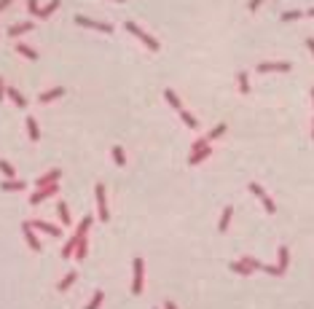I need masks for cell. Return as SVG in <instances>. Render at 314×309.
Segmentation results:
<instances>
[{"label": "cell", "mask_w": 314, "mask_h": 309, "mask_svg": "<svg viewBox=\"0 0 314 309\" xmlns=\"http://www.w3.org/2000/svg\"><path fill=\"white\" fill-rule=\"evenodd\" d=\"M124 27H127V33H132V35H135V38H137V41H140V43L145 46L148 51H153V54H156V51L161 49V43L156 41V38H153L151 33H145V30L140 27L137 22H124Z\"/></svg>", "instance_id": "obj_1"}, {"label": "cell", "mask_w": 314, "mask_h": 309, "mask_svg": "<svg viewBox=\"0 0 314 309\" xmlns=\"http://www.w3.org/2000/svg\"><path fill=\"white\" fill-rule=\"evenodd\" d=\"M94 202H97V218L102 223L111 221V210H108V194H105V183L94 185Z\"/></svg>", "instance_id": "obj_2"}, {"label": "cell", "mask_w": 314, "mask_h": 309, "mask_svg": "<svg viewBox=\"0 0 314 309\" xmlns=\"http://www.w3.org/2000/svg\"><path fill=\"white\" fill-rule=\"evenodd\" d=\"M143 288H145V261L135 258V261H132V293L140 296Z\"/></svg>", "instance_id": "obj_3"}, {"label": "cell", "mask_w": 314, "mask_h": 309, "mask_svg": "<svg viewBox=\"0 0 314 309\" xmlns=\"http://www.w3.org/2000/svg\"><path fill=\"white\" fill-rule=\"evenodd\" d=\"M22 234H25L30 250H35V253L43 250V242H41V237H38V229L33 226V221H22Z\"/></svg>", "instance_id": "obj_4"}, {"label": "cell", "mask_w": 314, "mask_h": 309, "mask_svg": "<svg viewBox=\"0 0 314 309\" xmlns=\"http://www.w3.org/2000/svg\"><path fill=\"white\" fill-rule=\"evenodd\" d=\"M247 188H250V194H253V196H258V199H261L263 210L269 213V215H274V213H277V204H274V199H271L269 194H266V188H263L261 183H250Z\"/></svg>", "instance_id": "obj_5"}, {"label": "cell", "mask_w": 314, "mask_h": 309, "mask_svg": "<svg viewBox=\"0 0 314 309\" xmlns=\"http://www.w3.org/2000/svg\"><path fill=\"white\" fill-rule=\"evenodd\" d=\"M75 25H81V27H89V30H97V33H105V35H113V25H108V22H97V19H89V17H81L78 14L75 17Z\"/></svg>", "instance_id": "obj_6"}, {"label": "cell", "mask_w": 314, "mask_h": 309, "mask_svg": "<svg viewBox=\"0 0 314 309\" xmlns=\"http://www.w3.org/2000/svg\"><path fill=\"white\" fill-rule=\"evenodd\" d=\"M59 194V183H54V185H46V188H38L33 196H30V204L33 207H38L43 202V199H49V196H57Z\"/></svg>", "instance_id": "obj_7"}, {"label": "cell", "mask_w": 314, "mask_h": 309, "mask_svg": "<svg viewBox=\"0 0 314 309\" xmlns=\"http://www.w3.org/2000/svg\"><path fill=\"white\" fill-rule=\"evenodd\" d=\"M255 70L258 73H287V70H293V65L290 62H261Z\"/></svg>", "instance_id": "obj_8"}, {"label": "cell", "mask_w": 314, "mask_h": 309, "mask_svg": "<svg viewBox=\"0 0 314 309\" xmlns=\"http://www.w3.org/2000/svg\"><path fill=\"white\" fill-rule=\"evenodd\" d=\"M33 226L38 229V234H49V237H62V229L54 226L49 221H33Z\"/></svg>", "instance_id": "obj_9"}, {"label": "cell", "mask_w": 314, "mask_h": 309, "mask_svg": "<svg viewBox=\"0 0 314 309\" xmlns=\"http://www.w3.org/2000/svg\"><path fill=\"white\" fill-rule=\"evenodd\" d=\"M59 177H62V169H49L46 175H41L35 180L38 188H46V185H54V183H59Z\"/></svg>", "instance_id": "obj_10"}, {"label": "cell", "mask_w": 314, "mask_h": 309, "mask_svg": "<svg viewBox=\"0 0 314 309\" xmlns=\"http://www.w3.org/2000/svg\"><path fill=\"white\" fill-rule=\"evenodd\" d=\"M210 156H213V145H204V148L193 151L191 156H188V164H191V167H196V164H201V161H207Z\"/></svg>", "instance_id": "obj_11"}, {"label": "cell", "mask_w": 314, "mask_h": 309, "mask_svg": "<svg viewBox=\"0 0 314 309\" xmlns=\"http://www.w3.org/2000/svg\"><path fill=\"white\" fill-rule=\"evenodd\" d=\"M62 94H65V89H62V86H54V89H49V91H41V94H38V102H41V105H49V102H54V99H59Z\"/></svg>", "instance_id": "obj_12"}, {"label": "cell", "mask_w": 314, "mask_h": 309, "mask_svg": "<svg viewBox=\"0 0 314 309\" xmlns=\"http://www.w3.org/2000/svg\"><path fill=\"white\" fill-rule=\"evenodd\" d=\"M277 269H279V274H285L287 272V266H290V250H287V245H279V250H277Z\"/></svg>", "instance_id": "obj_13"}, {"label": "cell", "mask_w": 314, "mask_h": 309, "mask_svg": "<svg viewBox=\"0 0 314 309\" xmlns=\"http://www.w3.org/2000/svg\"><path fill=\"white\" fill-rule=\"evenodd\" d=\"M231 218H234V207L231 204H226L223 207V213H221V221H218V231H229V226H231Z\"/></svg>", "instance_id": "obj_14"}, {"label": "cell", "mask_w": 314, "mask_h": 309, "mask_svg": "<svg viewBox=\"0 0 314 309\" xmlns=\"http://www.w3.org/2000/svg\"><path fill=\"white\" fill-rule=\"evenodd\" d=\"M6 97H9L17 108H27V97L22 94V91H19L17 86H9V89H6Z\"/></svg>", "instance_id": "obj_15"}, {"label": "cell", "mask_w": 314, "mask_h": 309, "mask_svg": "<svg viewBox=\"0 0 314 309\" xmlns=\"http://www.w3.org/2000/svg\"><path fill=\"white\" fill-rule=\"evenodd\" d=\"M57 215H59V221H62V226H73V215H70V207L67 202H57Z\"/></svg>", "instance_id": "obj_16"}, {"label": "cell", "mask_w": 314, "mask_h": 309, "mask_svg": "<svg viewBox=\"0 0 314 309\" xmlns=\"http://www.w3.org/2000/svg\"><path fill=\"white\" fill-rule=\"evenodd\" d=\"M25 124H27V135H30V140H33V143H38V140H41V127H38L35 116H27V119H25Z\"/></svg>", "instance_id": "obj_17"}, {"label": "cell", "mask_w": 314, "mask_h": 309, "mask_svg": "<svg viewBox=\"0 0 314 309\" xmlns=\"http://www.w3.org/2000/svg\"><path fill=\"white\" fill-rule=\"evenodd\" d=\"M14 49H17V54H22V57H25V59H30V62H35L38 57H41V54H38L35 49H33V46H27V43H17V46H14Z\"/></svg>", "instance_id": "obj_18"}, {"label": "cell", "mask_w": 314, "mask_h": 309, "mask_svg": "<svg viewBox=\"0 0 314 309\" xmlns=\"http://www.w3.org/2000/svg\"><path fill=\"white\" fill-rule=\"evenodd\" d=\"M0 188H3V191H25L27 183L25 180H17V177H6V180L0 183Z\"/></svg>", "instance_id": "obj_19"}, {"label": "cell", "mask_w": 314, "mask_h": 309, "mask_svg": "<svg viewBox=\"0 0 314 309\" xmlns=\"http://www.w3.org/2000/svg\"><path fill=\"white\" fill-rule=\"evenodd\" d=\"M75 245H78V237L73 234L70 239H65V245H62V258H75Z\"/></svg>", "instance_id": "obj_20"}, {"label": "cell", "mask_w": 314, "mask_h": 309, "mask_svg": "<svg viewBox=\"0 0 314 309\" xmlns=\"http://www.w3.org/2000/svg\"><path fill=\"white\" fill-rule=\"evenodd\" d=\"M177 113H180V121H183L188 129H199V119H196L191 111H185V108H183V111H177Z\"/></svg>", "instance_id": "obj_21"}, {"label": "cell", "mask_w": 314, "mask_h": 309, "mask_svg": "<svg viewBox=\"0 0 314 309\" xmlns=\"http://www.w3.org/2000/svg\"><path fill=\"white\" fill-rule=\"evenodd\" d=\"M91 223H94V218H91V215H83V218L78 221V226H75V237H86V234H89Z\"/></svg>", "instance_id": "obj_22"}, {"label": "cell", "mask_w": 314, "mask_h": 309, "mask_svg": "<svg viewBox=\"0 0 314 309\" xmlns=\"http://www.w3.org/2000/svg\"><path fill=\"white\" fill-rule=\"evenodd\" d=\"M30 30H33V22H19V25H11L9 27V35L11 38H19V35L30 33Z\"/></svg>", "instance_id": "obj_23"}, {"label": "cell", "mask_w": 314, "mask_h": 309, "mask_svg": "<svg viewBox=\"0 0 314 309\" xmlns=\"http://www.w3.org/2000/svg\"><path fill=\"white\" fill-rule=\"evenodd\" d=\"M164 99H167L175 111H183V102H180V94H177L175 89H164Z\"/></svg>", "instance_id": "obj_24"}, {"label": "cell", "mask_w": 314, "mask_h": 309, "mask_svg": "<svg viewBox=\"0 0 314 309\" xmlns=\"http://www.w3.org/2000/svg\"><path fill=\"white\" fill-rule=\"evenodd\" d=\"M237 86L242 94H250V73L247 70H239L237 73Z\"/></svg>", "instance_id": "obj_25"}, {"label": "cell", "mask_w": 314, "mask_h": 309, "mask_svg": "<svg viewBox=\"0 0 314 309\" xmlns=\"http://www.w3.org/2000/svg\"><path fill=\"white\" fill-rule=\"evenodd\" d=\"M75 280H78V272H67V274H65V277H62V280L57 282V290H59V293L70 290V285H73Z\"/></svg>", "instance_id": "obj_26"}, {"label": "cell", "mask_w": 314, "mask_h": 309, "mask_svg": "<svg viewBox=\"0 0 314 309\" xmlns=\"http://www.w3.org/2000/svg\"><path fill=\"white\" fill-rule=\"evenodd\" d=\"M59 6H62V0H49V3H46L43 9H41V14H38V19H49L51 14L59 9Z\"/></svg>", "instance_id": "obj_27"}, {"label": "cell", "mask_w": 314, "mask_h": 309, "mask_svg": "<svg viewBox=\"0 0 314 309\" xmlns=\"http://www.w3.org/2000/svg\"><path fill=\"white\" fill-rule=\"evenodd\" d=\"M229 269H231V272H237V274H242V277H250V274H253V269H250L245 261H231Z\"/></svg>", "instance_id": "obj_28"}, {"label": "cell", "mask_w": 314, "mask_h": 309, "mask_svg": "<svg viewBox=\"0 0 314 309\" xmlns=\"http://www.w3.org/2000/svg\"><path fill=\"white\" fill-rule=\"evenodd\" d=\"M86 253H89V239H86V237H78V245H75V258H78V261H83V258H86Z\"/></svg>", "instance_id": "obj_29"}, {"label": "cell", "mask_w": 314, "mask_h": 309, "mask_svg": "<svg viewBox=\"0 0 314 309\" xmlns=\"http://www.w3.org/2000/svg\"><path fill=\"white\" fill-rule=\"evenodd\" d=\"M102 304H105V293H102V290H94V293H91V301H89L83 309H99Z\"/></svg>", "instance_id": "obj_30"}, {"label": "cell", "mask_w": 314, "mask_h": 309, "mask_svg": "<svg viewBox=\"0 0 314 309\" xmlns=\"http://www.w3.org/2000/svg\"><path fill=\"white\" fill-rule=\"evenodd\" d=\"M226 129H229L226 124H218V127H215V129H210V135H204V137H207L210 143H215V140H221V137L226 135Z\"/></svg>", "instance_id": "obj_31"}, {"label": "cell", "mask_w": 314, "mask_h": 309, "mask_svg": "<svg viewBox=\"0 0 314 309\" xmlns=\"http://www.w3.org/2000/svg\"><path fill=\"white\" fill-rule=\"evenodd\" d=\"M113 159H116V164H119V167H124V164H127V151H124L121 145H113Z\"/></svg>", "instance_id": "obj_32"}, {"label": "cell", "mask_w": 314, "mask_h": 309, "mask_svg": "<svg viewBox=\"0 0 314 309\" xmlns=\"http://www.w3.org/2000/svg\"><path fill=\"white\" fill-rule=\"evenodd\" d=\"M301 17H306V11H298V9H293V11H285V14H282V22H298Z\"/></svg>", "instance_id": "obj_33"}, {"label": "cell", "mask_w": 314, "mask_h": 309, "mask_svg": "<svg viewBox=\"0 0 314 309\" xmlns=\"http://www.w3.org/2000/svg\"><path fill=\"white\" fill-rule=\"evenodd\" d=\"M0 172H3L6 177H17V169H14L6 159H0Z\"/></svg>", "instance_id": "obj_34"}, {"label": "cell", "mask_w": 314, "mask_h": 309, "mask_svg": "<svg viewBox=\"0 0 314 309\" xmlns=\"http://www.w3.org/2000/svg\"><path fill=\"white\" fill-rule=\"evenodd\" d=\"M242 261H245V264H247L250 269H253V272H261V269H263V264H261L258 258H253V256H245Z\"/></svg>", "instance_id": "obj_35"}, {"label": "cell", "mask_w": 314, "mask_h": 309, "mask_svg": "<svg viewBox=\"0 0 314 309\" xmlns=\"http://www.w3.org/2000/svg\"><path fill=\"white\" fill-rule=\"evenodd\" d=\"M27 11L33 14V17H38V14H41V6H38V0H27Z\"/></svg>", "instance_id": "obj_36"}, {"label": "cell", "mask_w": 314, "mask_h": 309, "mask_svg": "<svg viewBox=\"0 0 314 309\" xmlns=\"http://www.w3.org/2000/svg\"><path fill=\"white\" fill-rule=\"evenodd\" d=\"M261 3H263V0H250L247 9H250V11H258V9H261Z\"/></svg>", "instance_id": "obj_37"}, {"label": "cell", "mask_w": 314, "mask_h": 309, "mask_svg": "<svg viewBox=\"0 0 314 309\" xmlns=\"http://www.w3.org/2000/svg\"><path fill=\"white\" fill-rule=\"evenodd\" d=\"M6 89H9V86H6V81L0 78V102H3V99H6Z\"/></svg>", "instance_id": "obj_38"}, {"label": "cell", "mask_w": 314, "mask_h": 309, "mask_svg": "<svg viewBox=\"0 0 314 309\" xmlns=\"http://www.w3.org/2000/svg\"><path fill=\"white\" fill-rule=\"evenodd\" d=\"M306 49H309L311 57H314V38H306Z\"/></svg>", "instance_id": "obj_39"}, {"label": "cell", "mask_w": 314, "mask_h": 309, "mask_svg": "<svg viewBox=\"0 0 314 309\" xmlns=\"http://www.w3.org/2000/svg\"><path fill=\"white\" fill-rule=\"evenodd\" d=\"M11 3H14V0H0V11H6V9H9Z\"/></svg>", "instance_id": "obj_40"}, {"label": "cell", "mask_w": 314, "mask_h": 309, "mask_svg": "<svg viewBox=\"0 0 314 309\" xmlns=\"http://www.w3.org/2000/svg\"><path fill=\"white\" fill-rule=\"evenodd\" d=\"M164 309H177V304H175V301H167V304H164Z\"/></svg>", "instance_id": "obj_41"}, {"label": "cell", "mask_w": 314, "mask_h": 309, "mask_svg": "<svg viewBox=\"0 0 314 309\" xmlns=\"http://www.w3.org/2000/svg\"><path fill=\"white\" fill-rule=\"evenodd\" d=\"M306 17H311V19H314V9H309V11H306Z\"/></svg>", "instance_id": "obj_42"}, {"label": "cell", "mask_w": 314, "mask_h": 309, "mask_svg": "<svg viewBox=\"0 0 314 309\" xmlns=\"http://www.w3.org/2000/svg\"><path fill=\"white\" fill-rule=\"evenodd\" d=\"M311 140H314V119H311Z\"/></svg>", "instance_id": "obj_43"}, {"label": "cell", "mask_w": 314, "mask_h": 309, "mask_svg": "<svg viewBox=\"0 0 314 309\" xmlns=\"http://www.w3.org/2000/svg\"><path fill=\"white\" fill-rule=\"evenodd\" d=\"M113 3H127V0H113Z\"/></svg>", "instance_id": "obj_44"}, {"label": "cell", "mask_w": 314, "mask_h": 309, "mask_svg": "<svg viewBox=\"0 0 314 309\" xmlns=\"http://www.w3.org/2000/svg\"><path fill=\"white\" fill-rule=\"evenodd\" d=\"M311 102H314V89H311Z\"/></svg>", "instance_id": "obj_45"}]
</instances>
